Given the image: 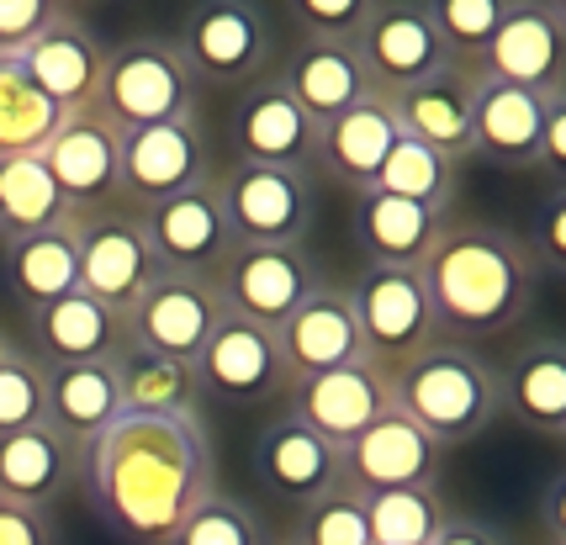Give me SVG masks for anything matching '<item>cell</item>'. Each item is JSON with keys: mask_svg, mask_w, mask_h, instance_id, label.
Returning a JSON list of instances; mask_svg holds the SVG:
<instances>
[{"mask_svg": "<svg viewBox=\"0 0 566 545\" xmlns=\"http://www.w3.org/2000/svg\"><path fill=\"white\" fill-rule=\"evenodd\" d=\"M96 514L127 545H170L218 493L201 413H123L80 455Z\"/></svg>", "mask_w": 566, "mask_h": 545, "instance_id": "6da1fadb", "label": "cell"}, {"mask_svg": "<svg viewBox=\"0 0 566 545\" xmlns=\"http://www.w3.org/2000/svg\"><path fill=\"white\" fill-rule=\"evenodd\" d=\"M74 249H80V292L96 297L117 318L159 275V260H154V249L144 239V218L123 201L74 218Z\"/></svg>", "mask_w": 566, "mask_h": 545, "instance_id": "9c48e42d", "label": "cell"}, {"mask_svg": "<svg viewBox=\"0 0 566 545\" xmlns=\"http://www.w3.org/2000/svg\"><path fill=\"white\" fill-rule=\"evenodd\" d=\"M275 349H281V366H286L292 381L366 360V339H360V323H355L349 286H328L323 281L318 292L275 328Z\"/></svg>", "mask_w": 566, "mask_h": 545, "instance_id": "d6986e66", "label": "cell"}, {"mask_svg": "<svg viewBox=\"0 0 566 545\" xmlns=\"http://www.w3.org/2000/svg\"><path fill=\"white\" fill-rule=\"evenodd\" d=\"M402 138H413L423 149L444 159H467L471 154V112H476V75L467 70H444V75L408 85L397 96H381Z\"/></svg>", "mask_w": 566, "mask_h": 545, "instance_id": "cb8c5ba5", "label": "cell"}, {"mask_svg": "<svg viewBox=\"0 0 566 545\" xmlns=\"http://www.w3.org/2000/svg\"><path fill=\"white\" fill-rule=\"evenodd\" d=\"M444 450L413 429L402 413L370 423L355 446L339 450V482L349 493H392V488H440Z\"/></svg>", "mask_w": 566, "mask_h": 545, "instance_id": "ac0fdd59", "label": "cell"}, {"mask_svg": "<svg viewBox=\"0 0 566 545\" xmlns=\"http://www.w3.org/2000/svg\"><path fill=\"white\" fill-rule=\"evenodd\" d=\"M212 281H218L222 307H228L233 318L260 323V328H271V334L323 286L307 244H296V249L233 244L222 254V265L212 271Z\"/></svg>", "mask_w": 566, "mask_h": 545, "instance_id": "ba28073f", "label": "cell"}, {"mask_svg": "<svg viewBox=\"0 0 566 545\" xmlns=\"http://www.w3.org/2000/svg\"><path fill=\"white\" fill-rule=\"evenodd\" d=\"M423 292L434 302L444 339H488L514 328L541 286L530 239L493 223H444L423 254Z\"/></svg>", "mask_w": 566, "mask_h": 545, "instance_id": "7a4b0ae2", "label": "cell"}, {"mask_svg": "<svg viewBox=\"0 0 566 545\" xmlns=\"http://www.w3.org/2000/svg\"><path fill=\"white\" fill-rule=\"evenodd\" d=\"M370 0H292V22L302 27V38H318V43H349L360 38Z\"/></svg>", "mask_w": 566, "mask_h": 545, "instance_id": "b9f144b4", "label": "cell"}, {"mask_svg": "<svg viewBox=\"0 0 566 545\" xmlns=\"http://www.w3.org/2000/svg\"><path fill=\"white\" fill-rule=\"evenodd\" d=\"M32 423H49V371L27 349L6 345L0 355V434L32 429Z\"/></svg>", "mask_w": 566, "mask_h": 545, "instance_id": "f35d334b", "label": "cell"}, {"mask_svg": "<svg viewBox=\"0 0 566 545\" xmlns=\"http://www.w3.org/2000/svg\"><path fill=\"white\" fill-rule=\"evenodd\" d=\"M355 53H360V70L376 96H397V91L450 70L440 32L429 22V6L419 0H370Z\"/></svg>", "mask_w": 566, "mask_h": 545, "instance_id": "30bf717a", "label": "cell"}, {"mask_svg": "<svg viewBox=\"0 0 566 545\" xmlns=\"http://www.w3.org/2000/svg\"><path fill=\"white\" fill-rule=\"evenodd\" d=\"M222 318H228V307H222V292L212 275L159 271L123 313V345L191 366L201 345L218 334Z\"/></svg>", "mask_w": 566, "mask_h": 545, "instance_id": "8992f818", "label": "cell"}, {"mask_svg": "<svg viewBox=\"0 0 566 545\" xmlns=\"http://www.w3.org/2000/svg\"><path fill=\"white\" fill-rule=\"evenodd\" d=\"M117 387H123V413H197V381L191 366L148 355L123 345L117 355Z\"/></svg>", "mask_w": 566, "mask_h": 545, "instance_id": "836d02e7", "label": "cell"}, {"mask_svg": "<svg viewBox=\"0 0 566 545\" xmlns=\"http://www.w3.org/2000/svg\"><path fill=\"white\" fill-rule=\"evenodd\" d=\"M370 191H387V197H402V201H419L429 212H450V201L461 191V165L444 159V154L423 149L413 138H397L392 154L381 159L376 170V186Z\"/></svg>", "mask_w": 566, "mask_h": 545, "instance_id": "e575fe53", "label": "cell"}, {"mask_svg": "<svg viewBox=\"0 0 566 545\" xmlns=\"http://www.w3.org/2000/svg\"><path fill=\"white\" fill-rule=\"evenodd\" d=\"M80 455L85 450L70 446L53 423H32V429L0 434V503L49 514L59 497L74 493Z\"/></svg>", "mask_w": 566, "mask_h": 545, "instance_id": "7402d4cb", "label": "cell"}, {"mask_svg": "<svg viewBox=\"0 0 566 545\" xmlns=\"http://www.w3.org/2000/svg\"><path fill=\"white\" fill-rule=\"evenodd\" d=\"M349 302H355V323L366 339V360H376L381 371H397L402 360H413L423 345L440 339V318H434V302L423 292L419 271L366 265L349 281Z\"/></svg>", "mask_w": 566, "mask_h": 545, "instance_id": "52a82bcc", "label": "cell"}, {"mask_svg": "<svg viewBox=\"0 0 566 545\" xmlns=\"http://www.w3.org/2000/svg\"><path fill=\"white\" fill-rule=\"evenodd\" d=\"M175 49L186 59V70L197 75V85H254L265 80L275 53V32L260 11L249 6H207L191 11Z\"/></svg>", "mask_w": 566, "mask_h": 545, "instance_id": "5bb4252c", "label": "cell"}, {"mask_svg": "<svg viewBox=\"0 0 566 545\" xmlns=\"http://www.w3.org/2000/svg\"><path fill=\"white\" fill-rule=\"evenodd\" d=\"M440 212H429L419 201L387 197V191H355V201H349V233H355V249L366 254V265L419 271L429 244L440 239Z\"/></svg>", "mask_w": 566, "mask_h": 545, "instance_id": "484cf974", "label": "cell"}, {"mask_svg": "<svg viewBox=\"0 0 566 545\" xmlns=\"http://www.w3.org/2000/svg\"><path fill=\"white\" fill-rule=\"evenodd\" d=\"M360 503L370 545H434L450 520L440 488H392V493H366Z\"/></svg>", "mask_w": 566, "mask_h": 545, "instance_id": "8d00e7d4", "label": "cell"}, {"mask_svg": "<svg viewBox=\"0 0 566 545\" xmlns=\"http://www.w3.org/2000/svg\"><path fill=\"white\" fill-rule=\"evenodd\" d=\"M70 207L53 186L43 154H11L0 159V244L27 239V233H43V228L64 223Z\"/></svg>", "mask_w": 566, "mask_h": 545, "instance_id": "d6a6232c", "label": "cell"}, {"mask_svg": "<svg viewBox=\"0 0 566 545\" xmlns=\"http://www.w3.org/2000/svg\"><path fill=\"white\" fill-rule=\"evenodd\" d=\"M402 138L387 112V101L370 91L366 101H355L349 112L328 117L318 127V149H313V165H318L328 180H339L349 191H370L376 186V170L381 159L392 154V144Z\"/></svg>", "mask_w": 566, "mask_h": 545, "instance_id": "4316f807", "label": "cell"}, {"mask_svg": "<svg viewBox=\"0 0 566 545\" xmlns=\"http://www.w3.org/2000/svg\"><path fill=\"white\" fill-rule=\"evenodd\" d=\"M233 159L239 165H275V170H313L318 149V123L286 96L281 80H254L239 91L233 117H228Z\"/></svg>", "mask_w": 566, "mask_h": 545, "instance_id": "9a60e30c", "label": "cell"}, {"mask_svg": "<svg viewBox=\"0 0 566 545\" xmlns=\"http://www.w3.org/2000/svg\"><path fill=\"white\" fill-rule=\"evenodd\" d=\"M96 117H106L117 133L197 117V75L186 70L175 38L148 32V38H127L117 49H106L96 85Z\"/></svg>", "mask_w": 566, "mask_h": 545, "instance_id": "277c9868", "label": "cell"}, {"mask_svg": "<svg viewBox=\"0 0 566 545\" xmlns=\"http://www.w3.org/2000/svg\"><path fill=\"white\" fill-rule=\"evenodd\" d=\"M296 545H370L366 530V503L360 493H349L345 482L334 493H323L318 503H307L296 514Z\"/></svg>", "mask_w": 566, "mask_h": 545, "instance_id": "ab89813d", "label": "cell"}, {"mask_svg": "<svg viewBox=\"0 0 566 545\" xmlns=\"http://www.w3.org/2000/svg\"><path fill=\"white\" fill-rule=\"evenodd\" d=\"M556 96V91H551ZM545 96L497 85L476 75V112H471V154L493 159L503 170H535V144H541Z\"/></svg>", "mask_w": 566, "mask_h": 545, "instance_id": "83f0119b", "label": "cell"}, {"mask_svg": "<svg viewBox=\"0 0 566 545\" xmlns=\"http://www.w3.org/2000/svg\"><path fill=\"white\" fill-rule=\"evenodd\" d=\"M207 175H212V159H207V133L197 117L117 133V201L133 212L175 191H191Z\"/></svg>", "mask_w": 566, "mask_h": 545, "instance_id": "8fae6325", "label": "cell"}, {"mask_svg": "<svg viewBox=\"0 0 566 545\" xmlns=\"http://www.w3.org/2000/svg\"><path fill=\"white\" fill-rule=\"evenodd\" d=\"M43 165H49L70 218L112 207L117 201V127L106 117H96V106L74 112L43 144Z\"/></svg>", "mask_w": 566, "mask_h": 545, "instance_id": "ffe728a7", "label": "cell"}, {"mask_svg": "<svg viewBox=\"0 0 566 545\" xmlns=\"http://www.w3.org/2000/svg\"><path fill=\"white\" fill-rule=\"evenodd\" d=\"M482 80L497 85H518V91H566V22L556 6L545 0H514V11L503 17L497 38L488 43L482 59Z\"/></svg>", "mask_w": 566, "mask_h": 545, "instance_id": "e0dca14e", "label": "cell"}, {"mask_svg": "<svg viewBox=\"0 0 566 545\" xmlns=\"http://www.w3.org/2000/svg\"><path fill=\"white\" fill-rule=\"evenodd\" d=\"M59 17L53 0H0V59H22Z\"/></svg>", "mask_w": 566, "mask_h": 545, "instance_id": "7bdbcfd3", "label": "cell"}, {"mask_svg": "<svg viewBox=\"0 0 566 545\" xmlns=\"http://www.w3.org/2000/svg\"><path fill=\"white\" fill-rule=\"evenodd\" d=\"M286 413L296 423H307L334 450H345L366 434L370 423H381L392 413V376L376 360H355V366H339V371L307 376V381L286 387Z\"/></svg>", "mask_w": 566, "mask_h": 545, "instance_id": "4fadbf2b", "label": "cell"}, {"mask_svg": "<svg viewBox=\"0 0 566 545\" xmlns=\"http://www.w3.org/2000/svg\"><path fill=\"white\" fill-rule=\"evenodd\" d=\"M27 328H32V360L38 366H85V360H112L123 349V318L106 313L96 297L70 292L59 302L27 307Z\"/></svg>", "mask_w": 566, "mask_h": 545, "instance_id": "d4e9b609", "label": "cell"}, {"mask_svg": "<svg viewBox=\"0 0 566 545\" xmlns=\"http://www.w3.org/2000/svg\"><path fill=\"white\" fill-rule=\"evenodd\" d=\"M27 75L43 96L74 117V112H91L96 106V85H101V64H106V49L91 27L74 17L70 6H59V17L43 27V38L22 53Z\"/></svg>", "mask_w": 566, "mask_h": 545, "instance_id": "44dd1931", "label": "cell"}, {"mask_svg": "<svg viewBox=\"0 0 566 545\" xmlns=\"http://www.w3.org/2000/svg\"><path fill=\"white\" fill-rule=\"evenodd\" d=\"M6 345H11V339H6V334H0V355H6Z\"/></svg>", "mask_w": 566, "mask_h": 545, "instance_id": "c3c4849f", "label": "cell"}, {"mask_svg": "<svg viewBox=\"0 0 566 545\" xmlns=\"http://www.w3.org/2000/svg\"><path fill=\"white\" fill-rule=\"evenodd\" d=\"M6 281L11 292L27 302V307H43V302H59L80 292V249H74V218L43 228V233H27V239H11L6 254Z\"/></svg>", "mask_w": 566, "mask_h": 545, "instance_id": "4dcf8cb0", "label": "cell"}, {"mask_svg": "<svg viewBox=\"0 0 566 545\" xmlns=\"http://www.w3.org/2000/svg\"><path fill=\"white\" fill-rule=\"evenodd\" d=\"M138 218H144V239L154 249V260H159V271L212 275L222 265V254L233 249V228L222 218L212 175L191 191H175V197L144 207Z\"/></svg>", "mask_w": 566, "mask_h": 545, "instance_id": "2e32d148", "label": "cell"}, {"mask_svg": "<svg viewBox=\"0 0 566 545\" xmlns=\"http://www.w3.org/2000/svg\"><path fill=\"white\" fill-rule=\"evenodd\" d=\"M503 376V408H514L535 434H566V360L556 339H530Z\"/></svg>", "mask_w": 566, "mask_h": 545, "instance_id": "1f68e13d", "label": "cell"}, {"mask_svg": "<svg viewBox=\"0 0 566 545\" xmlns=\"http://www.w3.org/2000/svg\"><path fill=\"white\" fill-rule=\"evenodd\" d=\"M170 545H265V530H260V520H254V509L244 497L218 488L191 520L180 524V535Z\"/></svg>", "mask_w": 566, "mask_h": 545, "instance_id": "60d3db41", "label": "cell"}, {"mask_svg": "<svg viewBox=\"0 0 566 545\" xmlns=\"http://www.w3.org/2000/svg\"><path fill=\"white\" fill-rule=\"evenodd\" d=\"M434 545H509V541L482 520H444V530L434 535Z\"/></svg>", "mask_w": 566, "mask_h": 545, "instance_id": "7dc6e473", "label": "cell"}, {"mask_svg": "<svg viewBox=\"0 0 566 545\" xmlns=\"http://www.w3.org/2000/svg\"><path fill=\"white\" fill-rule=\"evenodd\" d=\"M265 545H296V541H265Z\"/></svg>", "mask_w": 566, "mask_h": 545, "instance_id": "681fc988", "label": "cell"}, {"mask_svg": "<svg viewBox=\"0 0 566 545\" xmlns=\"http://www.w3.org/2000/svg\"><path fill=\"white\" fill-rule=\"evenodd\" d=\"M275 80L286 85V96H292L318 127L328 123V117L349 112L355 101L370 96V80H366V70H360V53L349 49V43H318V38H296L286 70H281Z\"/></svg>", "mask_w": 566, "mask_h": 545, "instance_id": "f1b7e54d", "label": "cell"}, {"mask_svg": "<svg viewBox=\"0 0 566 545\" xmlns=\"http://www.w3.org/2000/svg\"><path fill=\"white\" fill-rule=\"evenodd\" d=\"M117 419H123L117 360H85V366H53L49 371V423L70 446L85 450L101 429H112Z\"/></svg>", "mask_w": 566, "mask_h": 545, "instance_id": "f546056e", "label": "cell"}, {"mask_svg": "<svg viewBox=\"0 0 566 545\" xmlns=\"http://www.w3.org/2000/svg\"><path fill=\"white\" fill-rule=\"evenodd\" d=\"M59 123H64V112L32 85L22 59H0V159L43 154Z\"/></svg>", "mask_w": 566, "mask_h": 545, "instance_id": "d590c367", "label": "cell"}, {"mask_svg": "<svg viewBox=\"0 0 566 545\" xmlns=\"http://www.w3.org/2000/svg\"><path fill=\"white\" fill-rule=\"evenodd\" d=\"M222 218L233 228V244L296 249L307 244L318 218V186L313 170H275V165H228L212 170Z\"/></svg>", "mask_w": 566, "mask_h": 545, "instance_id": "5b68a950", "label": "cell"}, {"mask_svg": "<svg viewBox=\"0 0 566 545\" xmlns=\"http://www.w3.org/2000/svg\"><path fill=\"white\" fill-rule=\"evenodd\" d=\"M0 545H59V541H53L49 514H32V509L0 503Z\"/></svg>", "mask_w": 566, "mask_h": 545, "instance_id": "bcb514c9", "label": "cell"}, {"mask_svg": "<svg viewBox=\"0 0 566 545\" xmlns=\"http://www.w3.org/2000/svg\"><path fill=\"white\" fill-rule=\"evenodd\" d=\"M191 381H197V397H218L228 408H254V402L286 397V387H292L275 334L260 323L233 318V313L218 323V334L191 360Z\"/></svg>", "mask_w": 566, "mask_h": 545, "instance_id": "7c38bea8", "label": "cell"}, {"mask_svg": "<svg viewBox=\"0 0 566 545\" xmlns=\"http://www.w3.org/2000/svg\"><path fill=\"white\" fill-rule=\"evenodd\" d=\"M535 170L566 175V91L545 96V117H541V144H535Z\"/></svg>", "mask_w": 566, "mask_h": 545, "instance_id": "f6af8a7d", "label": "cell"}, {"mask_svg": "<svg viewBox=\"0 0 566 545\" xmlns=\"http://www.w3.org/2000/svg\"><path fill=\"white\" fill-rule=\"evenodd\" d=\"M530 254H535L541 271H566V186H556V191L541 201V223H535Z\"/></svg>", "mask_w": 566, "mask_h": 545, "instance_id": "ee69618b", "label": "cell"}, {"mask_svg": "<svg viewBox=\"0 0 566 545\" xmlns=\"http://www.w3.org/2000/svg\"><path fill=\"white\" fill-rule=\"evenodd\" d=\"M387 376H392V413H402L413 429H423L440 450L488 434L497 413H503L497 366L482 349L444 339V334Z\"/></svg>", "mask_w": 566, "mask_h": 545, "instance_id": "3957f363", "label": "cell"}, {"mask_svg": "<svg viewBox=\"0 0 566 545\" xmlns=\"http://www.w3.org/2000/svg\"><path fill=\"white\" fill-rule=\"evenodd\" d=\"M509 11H514V0H434L429 6V22L440 32L450 70L476 75L482 59H488V43L497 38V27H503Z\"/></svg>", "mask_w": 566, "mask_h": 545, "instance_id": "74e56055", "label": "cell"}, {"mask_svg": "<svg viewBox=\"0 0 566 545\" xmlns=\"http://www.w3.org/2000/svg\"><path fill=\"white\" fill-rule=\"evenodd\" d=\"M254 471L281 503L307 509V503H318L323 493L339 488V450L318 440L307 423H296L292 413H281L254 440Z\"/></svg>", "mask_w": 566, "mask_h": 545, "instance_id": "603a6c76", "label": "cell"}]
</instances>
